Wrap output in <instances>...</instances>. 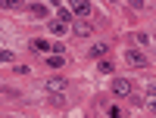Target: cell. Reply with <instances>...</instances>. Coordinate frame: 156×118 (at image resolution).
Here are the masks:
<instances>
[{
  "mask_svg": "<svg viewBox=\"0 0 156 118\" xmlns=\"http://www.w3.org/2000/svg\"><path fill=\"white\" fill-rule=\"evenodd\" d=\"M125 62L131 65V69H147L150 65V59L140 53V50H125Z\"/></svg>",
  "mask_w": 156,
  "mask_h": 118,
  "instance_id": "1",
  "label": "cell"
},
{
  "mask_svg": "<svg viewBox=\"0 0 156 118\" xmlns=\"http://www.w3.org/2000/svg\"><path fill=\"white\" fill-rule=\"evenodd\" d=\"M112 93L125 99V96H131V81H125V78H112Z\"/></svg>",
  "mask_w": 156,
  "mask_h": 118,
  "instance_id": "2",
  "label": "cell"
},
{
  "mask_svg": "<svg viewBox=\"0 0 156 118\" xmlns=\"http://www.w3.org/2000/svg\"><path fill=\"white\" fill-rule=\"evenodd\" d=\"M72 12H75V16H78V19H87V16H90V12H94V6H90V3H87V0H78V3L72 6Z\"/></svg>",
  "mask_w": 156,
  "mask_h": 118,
  "instance_id": "3",
  "label": "cell"
},
{
  "mask_svg": "<svg viewBox=\"0 0 156 118\" xmlns=\"http://www.w3.org/2000/svg\"><path fill=\"white\" fill-rule=\"evenodd\" d=\"M41 87H44V90H50V93H59V90H66V81H62V78H47Z\"/></svg>",
  "mask_w": 156,
  "mask_h": 118,
  "instance_id": "4",
  "label": "cell"
},
{
  "mask_svg": "<svg viewBox=\"0 0 156 118\" xmlns=\"http://www.w3.org/2000/svg\"><path fill=\"white\" fill-rule=\"evenodd\" d=\"M28 9H31V16H37V19H47L50 16V6L47 3H31Z\"/></svg>",
  "mask_w": 156,
  "mask_h": 118,
  "instance_id": "5",
  "label": "cell"
},
{
  "mask_svg": "<svg viewBox=\"0 0 156 118\" xmlns=\"http://www.w3.org/2000/svg\"><path fill=\"white\" fill-rule=\"evenodd\" d=\"M72 28H75V34H78V37H87L90 31H94V28H90V22H81V19H78Z\"/></svg>",
  "mask_w": 156,
  "mask_h": 118,
  "instance_id": "6",
  "label": "cell"
},
{
  "mask_svg": "<svg viewBox=\"0 0 156 118\" xmlns=\"http://www.w3.org/2000/svg\"><path fill=\"white\" fill-rule=\"evenodd\" d=\"M47 28L53 31V34H66V22H59V19H50V22H47Z\"/></svg>",
  "mask_w": 156,
  "mask_h": 118,
  "instance_id": "7",
  "label": "cell"
},
{
  "mask_svg": "<svg viewBox=\"0 0 156 118\" xmlns=\"http://www.w3.org/2000/svg\"><path fill=\"white\" fill-rule=\"evenodd\" d=\"M50 47H53V44H47V41H41V37H37V41H31V50H34V53H47Z\"/></svg>",
  "mask_w": 156,
  "mask_h": 118,
  "instance_id": "8",
  "label": "cell"
},
{
  "mask_svg": "<svg viewBox=\"0 0 156 118\" xmlns=\"http://www.w3.org/2000/svg\"><path fill=\"white\" fill-rule=\"evenodd\" d=\"M106 50H109V44H94V47H90V56H94V59H100L103 53H106Z\"/></svg>",
  "mask_w": 156,
  "mask_h": 118,
  "instance_id": "9",
  "label": "cell"
},
{
  "mask_svg": "<svg viewBox=\"0 0 156 118\" xmlns=\"http://www.w3.org/2000/svg\"><path fill=\"white\" fill-rule=\"evenodd\" d=\"M47 69H62V56H59V53L47 56Z\"/></svg>",
  "mask_w": 156,
  "mask_h": 118,
  "instance_id": "10",
  "label": "cell"
},
{
  "mask_svg": "<svg viewBox=\"0 0 156 118\" xmlns=\"http://www.w3.org/2000/svg\"><path fill=\"white\" fill-rule=\"evenodd\" d=\"M144 106H147L150 115H156V96H147V99H144Z\"/></svg>",
  "mask_w": 156,
  "mask_h": 118,
  "instance_id": "11",
  "label": "cell"
},
{
  "mask_svg": "<svg viewBox=\"0 0 156 118\" xmlns=\"http://www.w3.org/2000/svg\"><path fill=\"white\" fill-rule=\"evenodd\" d=\"M0 62H3V65L12 62V50H0Z\"/></svg>",
  "mask_w": 156,
  "mask_h": 118,
  "instance_id": "12",
  "label": "cell"
},
{
  "mask_svg": "<svg viewBox=\"0 0 156 118\" xmlns=\"http://www.w3.org/2000/svg\"><path fill=\"white\" fill-rule=\"evenodd\" d=\"M134 41H137V44H140V47H147V44H150V34H144V31H140V34H137V37H134Z\"/></svg>",
  "mask_w": 156,
  "mask_h": 118,
  "instance_id": "13",
  "label": "cell"
},
{
  "mask_svg": "<svg viewBox=\"0 0 156 118\" xmlns=\"http://www.w3.org/2000/svg\"><path fill=\"white\" fill-rule=\"evenodd\" d=\"M69 16H72L69 9H56V19H59V22H69Z\"/></svg>",
  "mask_w": 156,
  "mask_h": 118,
  "instance_id": "14",
  "label": "cell"
},
{
  "mask_svg": "<svg viewBox=\"0 0 156 118\" xmlns=\"http://www.w3.org/2000/svg\"><path fill=\"white\" fill-rule=\"evenodd\" d=\"M97 69H100V72H103V75H109V72H112V62H109V59H106V62H100V65H97Z\"/></svg>",
  "mask_w": 156,
  "mask_h": 118,
  "instance_id": "15",
  "label": "cell"
},
{
  "mask_svg": "<svg viewBox=\"0 0 156 118\" xmlns=\"http://www.w3.org/2000/svg\"><path fill=\"white\" fill-rule=\"evenodd\" d=\"M109 118H122V109L119 106H109Z\"/></svg>",
  "mask_w": 156,
  "mask_h": 118,
  "instance_id": "16",
  "label": "cell"
}]
</instances>
